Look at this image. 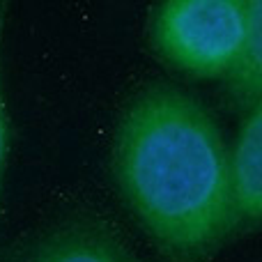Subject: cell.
Listing matches in <instances>:
<instances>
[{
    "label": "cell",
    "mask_w": 262,
    "mask_h": 262,
    "mask_svg": "<svg viewBox=\"0 0 262 262\" xmlns=\"http://www.w3.org/2000/svg\"><path fill=\"white\" fill-rule=\"evenodd\" d=\"M16 262H140L120 237L95 219H67L37 237Z\"/></svg>",
    "instance_id": "obj_3"
},
{
    "label": "cell",
    "mask_w": 262,
    "mask_h": 262,
    "mask_svg": "<svg viewBox=\"0 0 262 262\" xmlns=\"http://www.w3.org/2000/svg\"><path fill=\"white\" fill-rule=\"evenodd\" d=\"M244 0H166L149 16L157 55L189 76L214 78L230 72L249 26Z\"/></svg>",
    "instance_id": "obj_2"
},
{
    "label": "cell",
    "mask_w": 262,
    "mask_h": 262,
    "mask_svg": "<svg viewBox=\"0 0 262 262\" xmlns=\"http://www.w3.org/2000/svg\"><path fill=\"white\" fill-rule=\"evenodd\" d=\"M228 145L216 120L168 83L143 88L124 106L111 149L129 212L177 262H200L237 230Z\"/></svg>",
    "instance_id": "obj_1"
},
{
    "label": "cell",
    "mask_w": 262,
    "mask_h": 262,
    "mask_svg": "<svg viewBox=\"0 0 262 262\" xmlns=\"http://www.w3.org/2000/svg\"><path fill=\"white\" fill-rule=\"evenodd\" d=\"M262 111L260 104L249 108L237 134L235 147L228 152V180L237 228H255L262 214V177H260Z\"/></svg>",
    "instance_id": "obj_4"
},
{
    "label": "cell",
    "mask_w": 262,
    "mask_h": 262,
    "mask_svg": "<svg viewBox=\"0 0 262 262\" xmlns=\"http://www.w3.org/2000/svg\"><path fill=\"white\" fill-rule=\"evenodd\" d=\"M260 9L262 5L258 0L251 3V14H249V26H246V35L242 41V49L237 53L235 62H232L230 72L226 74L228 88L232 90V95L246 104L249 108L260 104L262 95V67H260Z\"/></svg>",
    "instance_id": "obj_5"
},
{
    "label": "cell",
    "mask_w": 262,
    "mask_h": 262,
    "mask_svg": "<svg viewBox=\"0 0 262 262\" xmlns=\"http://www.w3.org/2000/svg\"><path fill=\"white\" fill-rule=\"evenodd\" d=\"M5 16H7V5L0 3V191H3V177H5V166H7V152H9V122H7V108H5V95H3V35H5Z\"/></svg>",
    "instance_id": "obj_6"
}]
</instances>
